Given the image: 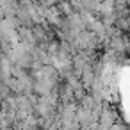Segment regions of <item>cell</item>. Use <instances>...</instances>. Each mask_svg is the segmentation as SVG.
Returning a JSON list of instances; mask_svg holds the SVG:
<instances>
[{
	"label": "cell",
	"mask_w": 130,
	"mask_h": 130,
	"mask_svg": "<svg viewBox=\"0 0 130 130\" xmlns=\"http://www.w3.org/2000/svg\"><path fill=\"white\" fill-rule=\"evenodd\" d=\"M119 27H121L123 30H126V27H128V22H126V18H121V20H119Z\"/></svg>",
	"instance_id": "obj_5"
},
{
	"label": "cell",
	"mask_w": 130,
	"mask_h": 130,
	"mask_svg": "<svg viewBox=\"0 0 130 130\" xmlns=\"http://www.w3.org/2000/svg\"><path fill=\"white\" fill-rule=\"evenodd\" d=\"M87 62H89V59H87V54H84V52H78V54H75V55H73V59H71V66L75 68L77 75L82 71V68H84Z\"/></svg>",
	"instance_id": "obj_1"
},
{
	"label": "cell",
	"mask_w": 130,
	"mask_h": 130,
	"mask_svg": "<svg viewBox=\"0 0 130 130\" xmlns=\"http://www.w3.org/2000/svg\"><path fill=\"white\" fill-rule=\"evenodd\" d=\"M89 27H91V32H93L94 36H98V38H103L105 32H107V25H105L102 20H94Z\"/></svg>",
	"instance_id": "obj_2"
},
{
	"label": "cell",
	"mask_w": 130,
	"mask_h": 130,
	"mask_svg": "<svg viewBox=\"0 0 130 130\" xmlns=\"http://www.w3.org/2000/svg\"><path fill=\"white\" fill-rule=\"evenodd\" d=\"M59 7H61V9H59V13H64L66 16L73 13V6H71L70 2H61V6H59Z\"/></svg>",
	"instance_id": "obj_4"
},
{
	"label": "cell",
	"mask_w": 130,
	"mask_h": 130,
	"mask_svg": "<svg viewBox=\"0 0 130 130\" xmlns=\"http://www.w3.org/2000/svg\"><path fill=\"white\" fill-rule=\"evenodd\" d=\"M110 48H112L114 52H121V50H125V48H126V39H121L118 34L112 36V39H110Z\"/></svg>",
	"instance_id": "obj_3"
}]
</instances>
